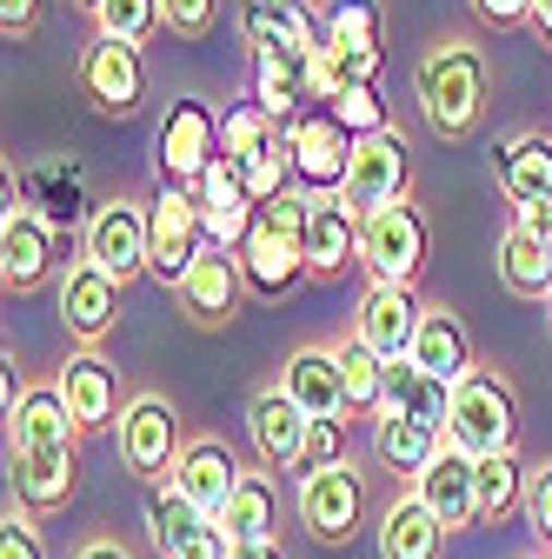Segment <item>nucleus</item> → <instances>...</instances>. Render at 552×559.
<instances>
[{"instance_id":"nucleus-53","label":"nucleus","mask_w":552,"mask_h":559,"mask_svg":"<svg viewBox=\"0 0 552 559\" xmlns=\"http://www.w3.org/2000/svg\"><path fill=\"white\" fill-rule=\"evenodd\" d=\"M526 559H552V552H526Z\"/></svg>"},{"instance_id":"nucleus-32","label":"nucleus","mask_w":552,"mask_h":559,"mask_svg":"<svg viewBox=\"0 0 552 559\" xmlns=\"http://www.w3.org/2000/svg\"><path fill=\"white\" fill-rule=\"evenodd\" d=\"M220 526H227L233 546H240V539H273V533H280V493H273L266 473H247V479L233 486V500H227Z\"/></svg>"},{"instance_id":"nucleus-26","label":"nucleus","mask_w":552,"mask_h":559,"mask_svg":"<svg viewBox=\"0 0 552 559\" xmlns=\"http://www.w3.org/2000/svg\"><path fill=\"white\" fill-rule=\"evenodd\" d=\"M313 53H273V60H253V100L280 120V127H293L300 114H313V100H320V87H313Z\"/></svg>"},{"instance_id":"nucleus-2","label":"nucleus","mask_w":552,"mask_h":559,"mask_svg":"<svg viewBox=\"0 0 552 559\" xmlns=\"http://www.w3.org/2000/svg\"><path fill=\"white\" fill-rule=\"evenodd\" d=\"M412 94H420V114L440 140H466L479 120H487V94H493V60L479 40H433L412 67Z\"/></svg>"},{"instance_id":"nucleus-22","label":"nucleus","mask_w":552,"mask_h":559,"mask_svg":"<svg viewBox=\"0 0 552 559\" xmlns=\"http://www.w3.org/2000/svg\"><path fill=\"white\" fill-rule=\"evenodd\" d=\"M53 386H60V400H67V413H74L81 433H100V427H113V419L127 413L120 406V380H113V367L94 354V346H81V354L60 367Z\"/></svg>"},{"instance_id":"nucleus-29","label":"nucleus","mask_w":552,"mask_h":559,"mask_svg":"<svg viewBox=\"0 0 552 559\" xmlns=\"http://www.w3.org/2000/svg\"><path fill=\"white\" fill-rule=\"evenodd\" d=\"M373 447H380V460H386L393 473L420 479V473L433 466V453L446 447V433L427 427V419H406V413H380V419H373Z\"/></svg>"},{"instance_id":"nucleus-20","label":"nucleus","mask_w":552,"mask_h":559,"mask_svg":"<svg viewBox=\"0 0 552 559\" xmlns=\"http://www.w3.org/2000/svg\"><path fill=\"white\" fill-rule=\"evenodd\" d=\"M412 493L427 500V513H433L446 533L472 526V520H479V460H466L459 447H440L433 466L412 479Z\"/></svg>"},{"instance_id":"nucleus-3","label":"nucleus","mask_w":552,"mask_h":559,"mask_svg":"<svg viewBox=\"0 0 552 559\" xmlns=\"http://www.w3.org/2000/svg\"><path fill=\"white\" fill-rule=\"evenodd\" d=\"M307 200L313 193H280V200L260 206V221H253V234L240 247L247 294L280 300V294L300 287V273H307Z\"/></svg>"},{"instance_id":"nucleus-21","label":"nucleus","mask_w":552,"mask_h":559,"mask_svg":"<svg viewBox=\"0 0 552 559\" xmlns=\"http://www.w3.org/2000/svg\"><path fill=\"white\" fill-rule=\"evenodd\" d=\"M360 260V214L339 193H313L307 200V273L339 280Z\"/></svg>"},{"instance_id":"nucleus-49","label":"nucleus","mask_w":552,"mask_h":559,"mask_svg":"<svg viewBox=\"0 0 552 559\" xmlns=\"http://www.w3.org/2000/svg\"><path fill=\"white\" fill-rule=\"evenodd\" d=\"M74 559H133V552H127L120 539H87V546H81Z\"/></svg>"},{"instance_id":"nucleus-52","label":"nucleus","mask_w":552,"mask_h":559,"mask_svg":"<svg viewBox=\"0 0 552 559\" xmlns=\"http://www.w3.org/2000/svg\"><path fill=\"white\" fill-rule=\"evenodd\" d=\"M74 8H87V14H100V8H107V0H74Z\"/></svg>"},{"instance_id":"nucleus-34","label":"nucleus","mask_w":552,"mask_h":559,"mask_svg":"<svg viewBox=\"0 0 552 559\" xmlns=\"http://www.w3.org/2000/svg\"><path fill=\"white\" fill-rule=\"evenodd\" d=\"M200 520H206V513H200V507L180 493L173 479L147 486V539H154V552H160V559H167V552H173V546H180V539L200 526Z\"/></svg>"},{"instance_id":"nucleus-33","label":"nucleus","mask_w":552,"mask_h":559,"mask_svg":"<svg viewBox=\"0 0 552 559\" xmlns=\"http://www.w3.org/2000/svg\"><path fill=\"white\" fill-rule=\"evenodd\" d=\"M280 133H287V127L273 120L260 100H233V107L220 114V154H227L233 167H253V160H260Z\"/></svg>"},{"instance_id":"nucleus-9","label":"nucleus","mask_w":552,"mask_h":559,"mask_svg":"<svg viewBox=\"0 0 552 559\" xmlns=\"http://www.w3.org/2000/svg\"><path fill=\"white\" fill-rule=\"evenodd\" d=\"M87 260L100 273H113L120 287L127 280H141L154 266V214L133 200H100L94 221H87Z\"/></svg>"},{"instance_id":"nucleus-40","label":"nucleus","mask_w":552,"mask_h":559,"mask_svg":"<svg viewBox=\"0 0 552 559\" xmlns=\"http://www.w3.org/2000/svg\"><path fill=\"white\" fill-rule=\"evenodd\" d=\"M160 21L180 34V40H206L220 21V0H160Z\"/></svg>"},{"instance_id":"nucleus-24","label":"nucleus","mask_w":552,"mask_h":559,"mask_svg":"<svg viewBox=\"0 0 552 559\" xmlns=\"http://www.w3.org/2000/svg\"><path fill=\"white\" fill-rule=\"evenodd\" d=\"M280 393L307 413V419H347V380H339V354L333 346H300L280 373Z\"/></svg>"},{"instance_id":"nucleus-46","label":"nucleus","mask_w":552,"mask_h":559,"mask_svg":"<svg viewBox=\"0 0 552 559\" xmlns=\"http://www.w3.org/2000/svg\"><path fill=\"white\" fill-rule=\"evenodd\" d=\"M472 14L487 27H519V21H532V0H472Z\"/></svg>"},{"instance_id":"nucleus-10","label":"nucleus","mask_w":552,"mask_h":559,"mask_svg":"<svg viewBox=\"0 0 552 559\" xmlns=\"http://www.w3.org/2000/svg\"><path fill=\"white\" fill-rule=\"evenodd\" d=\"M147 214H154V266L147 273L180 294V280L193 273V260L214 247L206 240V221H200V200H193V187H160Z\"/></svg>"},{"instance_id":"nucleus-39","label":"nucleus","mask_w":552,"mask_h":559,"mask_svg":"<svg viewBox=\"0 0 552 559\" xmlns=\"http://www.w3.org/2000/svg\"><path fill=\"white\" fill-rule=\"evenodd\" d=\"M240 40L253 47V60L287 53V14H273L266 0H240Z\"/></svg>"},{"instance_id":"nucleus-47","label":"nucleus","mask_w":552,"mask_h":559,"mask_svg":"<svg viewBox=\"0 0 552 559\" xmlns=\"http://www.w3.org/2000/svg\"><path fill=\"white\" fill-rule=\"evenodd\" d=\"M519 227H526L532 240H545V247H552V200H545V206H532V214H519Z\"/></svg>"},{"instance_id":"nucleus-36","label":"nucleus","mask_w":552,"mask_h":559,"mask_svg":"<svg viewBox=\"0 0 552 559\" xmlns=\"http://www.w3.org/2000/svg\"><path fill=\"white\" fill-rule=\"evenodd\" d=\"M526 479H532V466H519L513 453H500V460H479V520L526 513Z\"/></svg>"},{"instance_id":"nucleus-7","label":"nucleus","mask_w":552,"mask_h":559,"mask_svg":"<svg viewBox=\"0 0 552 559\" xmlns=\"http://www.w3.org/2000/svg\"><path fill=\"white\" fill-rule=\"evenodd\" d=\"M406 187H412V147H406L399 127L353 140V167H347V187H339V200H347L360 221L380 214V206H393V200H406Z\"/></svg>"},{"instance_id":"nucleus-25","label":"nucleus","mask_w":552,"mask_h":559,"mask_svg":"<svg viewBox=\"0 0 552 559\" xmlns=\"http://www.w3.org/2000/svg\"><path fill=\"white\" fill-rule=\"evenodd\" d=\"M493 174H500V193L519 206V214L545 206L552 200V133H539V127L513 133L500 147V160H493Z\"/></svg>"},{"instance_id":"nucleus-38","label":"nucleus","mask_w":552,"mask_h":559,"mask_svg":"<svg viewBox=\"0 0 552 559\" xmlns=\"http://www.w3.org/2000/svg\"><path fill=\"white\" fill-rule=\"evenodd\" d=\"M94 27L107 34V40H127V47H141L154 27H167L160 21V0H107V8L94 14Z\"/></svg>"},{"instance_id":"nucleus-19","label":"nucleus","mask_w":552,"mask_h":559,"mask_svg":"<svg viewBox=\"0 0 552 559\" xmlns=\"http://www.w3.org/2000/svg\"><path fill=\"white\" fill-rule=\"evenodd\" d=\"M420 320H427V307H420V294H412V287H380V280H367L353 333L373 346L380 360H406L412 340H420Z\"/></svg>"},{"instance_id":"nucleus-30","label":"nucleus","mask_w":552,"mask_h":559,"mask_svg":"<svg viewBox=\"0 0 552 559\" xmlns=\"http://www.w3.org/2000/svg\"><path fill=\"white\" fill-rule=\"evenodd\" d=\"M500 280H506V294H519V300H552V247L532 240L519 221L500 234Z\"/></svg>"},{"instance_id":"nucleus-35","label":"nucleus","mask_w":552,"mask_h":559,"mask_svg":"<svg viewBox=\"0 0 552 559\" xmlns=\"http://www.w3.org/2000/svg\"><path fill=\"white\" fill-rule=\"evenodd\" d=\"M339 354V380H347V406L353 413H380V386H386V360L373 354V346L360 340V333H347L333 346Z\"/></svg>"},{"instance_id":"nucleus-28","label":"nucleus","mask_w":552,"mask_h":559,"mask_svg":"<svg viewBox=\"0 0 552 559\" xmlns=\"http://www.w3.org/2000/svg\"><path fill=\"white\" fill-rule=\"evenodd\" d=\"M446 546V526L427 513L420 493H399L380 520V559H440Z\"/></svg>"},{"instance_id":"nucleus-43","label":"nucleus","mask_w":552,"mask_h":559,"mask_svg":"<svg viewBox=\"0 0 552 559\" xmlns=\"http://www.w3.org/2000/svg\"><path fill=\"white\" fill-rule=\"evenodd\" d=\"M347 460V419H313V440H307V473L339 466Z\"/></svg>"},{"instance_id":"nucleus-31","label":"nucleus","mask_w":552,"mask_h":559,"mask_svg":"<svg viewBox=\"0 0 552 559\" xmlns=\"http://www.w3.org/2000/svg\"><path fill=\"white\" fill-rule=\"evenodd\" d=\"M320 27H326V47L333 53H386V14L380 0H326L320 8Z\"/></svg>"},{"instance_id":"nucleus-48","label":"nucleus","mask_w":552,"mask_h":559,"mask_svg":"<svg viewBox=\"0 0 552 559\" xmlns=\"http://www.w3.org/2000/svg\"><path fill=\"white\" fill-rule=\"evenodd\" d=\"M233 559H287V552H280V539H240Z\"/></svg>"},{"instance_id":"nucleus-4","label":"nucleus","mask_w":552,"mask_h":559,"mask_svg":"<svg viewBox=\"0 0 552 559\" xmlns=\"http://www.w3.org/2000/svg\"><path fill=\"white\" fill-rule=\"evenodd\" d=\"M513 440H519L513 380L493 373V367H472L453 386V406H446V447H459L466 460H500V453H513Z\"/></svg>"},{"instance_id":"nucleus-23","label":"nucleus","mask_w":552,"mask_h":559,"mask_svg":"<svg viewBox=\"0 0 552 559\" xmlns=\"http://www.w3.org/2000/svg\"><path fill=\"white\" fill-rule=\"evenodd\" d=\"M240 479H247V473H240V460H233L227 440H187V453H180V466H173V486H180V493H187L206 520L227 513V500H233Z\"/></svg>"},{"instance_id":"nucleus-1","label":"nucleus","mask_w":552,"mask_h":559,"mask_svg":"<svg viewBox=\"0 0 552 559\" xmlns=\"http://www.w3.org/2000/svg\"><path fill=\"white\" fill-rule=\"evenodd\" d=\"M8 440H14V493L27 513H60L74 500V413H67L60 386H27V400L8 413Z\"/></svg>"},{"instance_id":"nucleus-12","label":"nucleus","mask_w":552,"mask_h":559,"mask_svg":"<svg viewBox=\"0 0 552 559\" xmlns=\"http://www.w3.org/2000/svg\"><path fill=\"white\" fill-rule=\"evenodd\" d=\"M81 87H87V100L100 107V114H141V100H147V67H141V47H127V40H107V34H94L87 47H81Z\"/></svg>"},{"instance_id":"nucleus-16","label":"nucleus","mask_w":552,"mask_h":559,"mask_svg":"<svg viewBox=\"0 0 552 559\" xmlns=\"http://www.w3.org/2000/svg\"><path fill=\"white\" fill-rule=\"evenodd\" d=\"M60 326L74 333L81 346H100L120 326V280L100 273L94 260H74L60 280Z\"/></svg>"},{"instance_id":"nucleus-17","label":"nucleus","mask_w":552,"mask_h":559,"mask_svg":"<svg viewBox=\"0 0 552 559\" xmlns=\"http://www.w3.org/2000/svg\"><path fill=\"white\" fill-rule=\"evenodd\" d=\"M287 147H293V174L313 187V193H339L347 187V167H353V133H339L326 107L300 114L287 127Z\"/></svg>"},{"instance_id":"nucleus-54","label":"nucleus","mask_w":552,"mask_h":559,"mask_svg":"<svg viewBox=\"0 0 552 559\" xmlns=\"http://www.w3.org/2000/svg\"><path fill=\"white\" fill-rule=\"evenodd\" d=\"M545 307H552V300H545Z\"/></svg>"},{"instance_id":"nucleus-51","label":"nucleus","mask_w":552,"mask_h":559,"mask_svg":"<svg viewBox=\"0 0 552 559\" xmlns=\"http://www.w3.org/2000/svg\"><path fill=\"white\" fill-rule=\"evenodd\" d=\"M266 8H273V14H300V8H307V0H266Z\"/></svg>"},{"instance_id":"nucleus-45","label":"nucleus","mask_w":552,"mask_h":559,"mask_svg":"<svg viewBox=\"0 0 552 559\" xmlns=\"http://www.w3.org/2000/svg\"><path fill=\"white\" fill-rule=\"evenodd\" d=\"M47 27V0H0V34L8 40H34Z\"/></svg>"},{"instance_id":"nucleus-44","label":"nucleus","mask_w":552,"mask_h":559,"mask_svg":"<svg viewBox=\"0 0 552 559\" xmlns=\"http://www.w3.org/2000/svg\"><path fill=\"white\" fill-rule=\"evenodd\" d=\"M0 559H47V546H40L34 520H27V513H14V507H8V520H0Z\"/></svg>"},{"instance_id":"nucleus-5","label":"nucleus","mask_w":552,"mask_h":559,"mask_svg":"<svg viewBox=\"0 0 552 559\" xmlns=\"http://www.w3.org/2000/svg\"><path fill=\"white\" fill-rule=\"evenodd\" d=\"M293 513L300 526L320 539V546H347L360 526H367V479L353 460H339V466H320L300 479V493H293Z\"/></svg>"},{"instance_id":"nucleus-14","label":"nucleus","mask_w":552,"mask_h":559,"mask_svg":"<svg viewBox=\"0 0 552 559\" xmlns=\"http://www.w3.org/2000/svg\"><path fill=\"white\" fill-rule=\"evenodd\" d=\"M247 440H253V453H260V466H266V473H287V466H300V473H307L313 419H307L280 386H266V393H253V406H247Z\"/></svg>"},{"instance_id":"nucleus-11","label":"nucleus","mask_w":552,"mask_h":559,"mask_svg":"<svg viewBox=\"0 0 552 559\" xmlns=\"http://www.w3.org/2000/svg\"><path fill=\"white\" fill-rule=\"evenodd\" d=\"M220 160V114L206 100H173L160 114V174L167 187H200V174Z\"/></svg>"},{"instance_id":"nucleus-42","label":"nucleus","mask_w":552,"mask_h":559,"mask_svg":"<svg viewBox=\"0 0 552 559\" xmlns=\"http://www.w3.org/2000/svg\"><path fill=\"white\" fill-rule=\"evenodd\" d=\"M167 559H233V539H227V526H220V520H200V526L167 552Z\"/></svg>"},{"instance_id":"nucleus-15","label":"nucleus","mask_w":552,"mask_h":559,"mask_svg":"<svg viewBox=\"0 0 552 559\" xmlns=\"http://www.w3.org/2000/svg\"><path fill=\"white\" fill-rule=\"evenodd\" d=\"M240 300H247V266H240V253H227V247H206V253L193 260V273L180 280V313H187L193 326H227V320L240 313Z\"/></svg>"},{"instance_id":"nucleus-6","label":"nucleus","mask_w":552,"mask_h":559,"mask_svg":"<svg viewBox=\"0 0 552 559\" xmlns=\"http://www.w3.org/2000/svg\"><path fill=\"white\" fill-rule=\"evenodd\" d=\"M360 266L380 287H412V273L427 266V214L412 200H393L360 221Z\"/></svg>"},{"instance_id":"nucleus-41","label":"nucleus","mask_w":552,"mask_h":559,"mask_svg":"<svg viewBox=\"0 0 552 559\" xmlns=\"http://www.w3.org/2000/svg\"><path fill=\"white\" fill-rule=\"evenodd\" d=\"M526 526H532V539L552 552V460L532 466V479H526Z\"/></svg>"},{"instance_id":"nucleus-13","label":"nucleus","mask_w":552,"mask_h":559,"mask_svg":"<svg viewBox=\"0 0 552 559\" xmlns=\"http://www.w3.org/2000/svg\"><path fill=\"white\" fill-rule=\"evenodd\" d=\"M193 200H200V221H206V240L214 247H227V253H240L247 247V234H253V221H260V200H253V187H247V174L220 154L214 167L200 174V187H193Z\"/></svg>"},{"instance_id":"nucleus-27","label":"nucleus","mask_w":552,"mask_h":559,"mask_svg":"<svg viewBox=\"0 0 552 559\" xmlns=\"http://www.w3.org/2000/svg\"><path fill=\"white\" fill-rule=\"evenodd\" d=\"M406 360L420 367L427 380H440V386H459V380L472 373V333H466V320L446 313V307H427L420 340H412V354H406Z\"/></svg>"},{"instance_id":"nucleus-8","label":"nucleus","mask_w":552,"mask_h":559,"mask_svg":"<svg viewBox=\"0 0 552 559\" xmlns=\"http://www.w3.org/2000/svg\"><path fill=\"white\" fill-rule=\"evenodd\" d=\"M187 440H180V413L160 400V393H133L127 413H120V460L127 473H141L147 486H160L173 466H180Z\"/></svg>"},{"instance_id":"nucleus-50","label":"nucleus","mask_w":552,"mask_h":559,"mask_svg":"<svg viewBox=\"0 0 552 559\" xmlns=\"http://www.w3.org/2000/svg\"><path fill=\"white\" fill-rule=\"evenodd\" d=\"M532 27H539V34L552 40V0H532Z\"/></svg>"},{"instance_id":"nucleus-18","label":"nucleus","mask_w":552,"mask_h":559,"mask_svg":"<svg viewBox=\"0 0 552 559\" xmlns=\"http://www.w3.org/2000/svg\"><path fill=\"white\" fill-rule=\"evenodd\" d=\"M53 253H60V227L40 221L34 206H8V221H0V280H8V294H34L53 273Z\"/></svg>"},{"instance_id":"nucleus-37","label":"nucleus","mask_w":552,"mask_h":559,"mask_svg":"<svg viewBox=\"0 0 552 559\" xmlns=\"http://www.w3.org/2000/svg\"><path fill=\"white\" fill-rule=\"evenodd\" d=\"M326 114H333V127H339V133H353V140H367V133H386V127H393V120H386V100H380V87H373V81L339 87V94L326 100Z\"/></svg>"}]
</instances>
